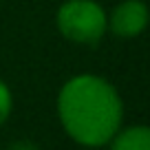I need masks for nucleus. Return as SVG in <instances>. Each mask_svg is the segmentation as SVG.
Returning <instances> with one entry per match:
<instances>
[{
	"mask_svg": "<svg viewBox=\"0 0 150 150\" xmlns=\"http://www.w3.org/2000/svg\"><path fill=\"white\" fill-rule=\"evenodd\" d=\"M55 110L64 132L84 148H102L124 122V102L102 75L80 73L62 84Z\"/></svg>",
	"mask_w": 150,
	"mask_h": 150,
	"instance_id": "obj_1",
	"label": "nucleus"
},
{
	"mask_svg": "<svg viewBox=\"0 0 150 150\" xmlns=\"http://www.w3.org/2000/svg\"><path fill=\"white\" fill-rule=\"evenodd\" d=\"M57 31L75 44L97 47L108 31L106 11L95 0H66L55 13Z\"/></svg>",
	"mask_w": 150,
	"mask_h": 150,
	"instance_id": "obj_2",
	"label": "nucleus"
},
{
	"mask_svg": "<svg viewBox=\"0 0 150 150\" xmlns=\"http://www.w3.org/2000/svg\"><path fill=\"white\" fill-rule=\"evenodd\" d=\"M108 31L119 38H137L148 27V7L144 0H124L106 13Z\"/></svg>",
	"mask_w": 150,
	"mask_h": 150,
	"instance_id": "obj_3",
	"label": "nucleus"
},
{
	"mask_svg": "<svg viewBox=\"0 0 150 150\" xmlns=\"http://www.w3.org/2000/svg\"><path fill=\"white\" fill-rule=\"evenodd\" d=\"M106 146L108 150H150V130L141 124L119 128Z\"/></svg>",
	"mask_w": 150,
	"mask_h": 150,
	"instance_id": "obj_4",
	"label": "nucleus"
},
{
	"mask_svg": "<svg viewBox=\"0 0 150 150\" xmlns=\"http://www.w3.org/2000/svg\"><path fill=\"white\" fill-rule=\"evenodd\" d=\"M11 110H13V93L5 80H0V126L9 119Z\"/></svg>",
	"mask_w": 150,
	"mask_h": 150,
	"instance_id": "obj_5",
	"label": "nucleus"
},
{
	"mask_svg": "<svg viewBox=\"0 0 150 150\" xmlns=\"http://www.w3.org/2000/svg\"><path fill=\"white\" fill-rule=\"evenodd\" d=\"M9 150H38V146L31 141H13L9 146Z\"/></svg>",
	"mask_w": 150,
	"mask_h": 150,
	"instance_id": "obj_6",
	"label": "nucleus"
}]
</instances>
